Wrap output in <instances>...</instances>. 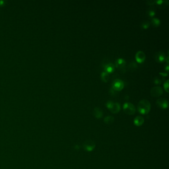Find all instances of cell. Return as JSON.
<instances>
[{"label":"cell","mask_w":169,"mask_h":169,"mask_svg":"<svg viewBox=\"0 0 169 169\" xmlns=\"http://www.w3.org/2000/svg\"><path fill=\"white\" fill-rule=\"evenodd\" d=\"M151 109V104L149 101L146 99L140 100L138 105L137 109L138 112L141 114H147L149 112Z\"/></svg>","instance_id":"6da1fadb"},{"label":"cell","mask_w":169,"mask_h":169,"mask_svg":"<svg viewBox=\"0 0 169 169\" xmlns=\"http://www.w3.org/2000/svg\"><path fill=\"white\" fill-rule=\"evenodd\" d=\"M106 106L112 113L114 114L118 113L121 110V105L118 102L109 101L106 103Z\"/></svg>","instance_id":"7a4b0ae2"},{"label":"cell","mask_w":169,"mask_h":169,"mask_svg":"<svg viewBox=\"0 0 169 169\" xmlns=\"http://www.w3.org/2000/svg\"><path fill=\"white\" fill-rule=\"evenodd\" d=\"M123 109L125 113L128 115H133L136 111L135 106L130 102H126L123 105Z\"/></svg>","instance_id":"3957f363"},{"label":"cell","mask_w":169,"mask_h":169,"mask_svg":"<svg viewBox=\"0 0 169 169\" xmlns=\"http://www.w3.org/2000/svg\"><path fill=\"white\" fill-rule=\"evenodd\" d=\"M83 147L85 150L90 152L94 149L95 147V143L93 140L88 139L86 140L83 143Z\"/></svg>","instance_id":"277c9868"},{"label":"cell","mask_w":169,"mask_h":169,"mask_svg":"<svg viewBox=\"0 0 169 169\" xmlns=\"http://www.w3.org/2000/svg\"><path fill=\"white\" fill-rule=\"evenodd\" d=\"M124 87V82L120 79L117 78L115 80L112 84V87L117 91H121Z\"/></svg>","instance_id":"5b68a950"},{"label":"cell","mask_w":169,"mask_h":169,"mask_svg":"<svg viewBox=\"0 0 169 169\" xmlns=\"http://www.w3.org/2000/svg\"><path fill=\"white\" fill-rule=\"evenodd\" d=\"M163 89L160 87V86H155L154 87H152L151 91V95L153 97H159L161 96V95L163 94Z\"/></svg>","instance_id":"8992f818"},{"label":"cell","mask_w":169,"mask_h":169,"mask_svg":"<svg viewBox=\"0 0 169 169\" xmlns=\"http://www.w3.org/2000/svg\"><path fill=\"white\" fill-rule=\"evenodd\" d=\"M156 103L160 108H161L162 109H164L167 108L168 107V105H169L168 100L166 99L163 98H159L157 100Z\"/></svg>","instance_id":"52a82bcc"},{"label":"cell","mask_w":169,"mask_h":169,"mask_svg":"<svg viewBox=\"0 0 169 169\" xmlns=\"http://www.w3.org/2000/svg\"><path fill=\"white\" fill-rule=\"evenodd\" d=\"M166 56L164 52H159L155 55V58L156 61L158 63H163L166 60Z\"/></svg>","instance_id":"ba28073f"},{"label":"cell","mask_w":169,"mask_h":169,"mask_svg":"<svg viewBox=\"0 0 169 169\" xmlns=\"http://www.w3.org/2000/svg\"><path fill=\"white\" fill-rule=\"evenodd\" d=\"M145 56V53L142 51H138L136 55V59L138 63H141L144 61Z\"/></svg>","instance_id":"9c48e42d"},{"label":"cell","mask_w":169,"mask_h":169,"mask_svg":"<svg viewBox=\"0 0 169 169\" xmlns=\"http://www.w3.org/2000/svg\"><path fill=\"white\" fill-rule=\"evenodd\" d=\"M116 66L117 67L122 69L124 68L126 64V61L122 59V58H118V59L116 60V62H115Z\"/></svg>","instance_id":"30bf717a"},{"label":"cell","mask_w":169,"mask_h":169,"mask_svg":"<svg viewBox=\"0 0 169 169\" xmlns=\"http://www.w3.org/2000/svg\"><path fill=\"white\" fill-rule=\"evenodd\" d=\"M105 72L108 73H111L115 70V65L112 63H106L104 66Z\"/></svg>","instance_id":"8fae6325"},{"label":"cell","mask_w":169,"mask_h":169,"mask_svg":"<svg viewBox=\"0 0 169 169\" xmlns=\"http://www.w3.org/2000/svg\"><path fill=\"white\" fill-rule=\"evenodd\" d=\"M93 114L97 119H100L103 117V111L99 107H95L93 111Z\"/></svg>","instance_id":"7c38bea8"},{"label":"cell","mask_w":169,"mask_h":169,"mask_svg":"<svg viewBox=\"0 0 169 169\" xmlns=\"http://www.w3.org/2000/svg\"><path fill=\"white\" fill-rule=\"evenodd\" d=\"M144 118L141 116H137L134 120V123L137 127L141 126L144 123Z\"/></svg>","instance_id":"4fadbf2b"},{"label":"cell","mask_w":169,"mask_h":169,"mask_svg":"<svg viewBox=\"0 0 169 169\" xmlns=\"http://www.w3.org/2000/svg\"><path fill=\"white\" fill-rule=\"evenodd\" d=\"M155 3H156L158 5L159 7L160 8H165L168 5L169 1L168 0H158L155 1Z\"/></svg>","instance_id":"5bb4252c"},{"label":"cell","mask_w":169,"mask_h":169,"mask_svg":"<svg viewBox=\"0 0 169 169\" xmlns=\"http://www.w3.org/2000/svg\"><path fill=\"white\" fill-rule=\"evenodd\" d=\"M115 120L114 118L112 116H108L104 118V122L107 125H111L113 123Z\"/></svg>","instance_id":"9a60e30c"},{"label":"cell","mask_w":169,"mask_h":169,"mask_svg":"<svg viewBox=\"0 0 169 169\" xmlns=\"http://www.w3.org/2000/svg\"><path fill=\"white\" fill-rule=\"evenodd\" d=\"M101 77L102 80L105 82H107L109 80V74L105 71H103L102 72L101 74Z\"/></svg>","instance_id":"2e32d148"},{"label":"cell","mask_w":169,"mask_h":169,"mask_svg":"<svg viewBox=\"0 0 169 169\" xmlns=\"http://www.w3.org/2000/svg\"><path fill=\"white\" fill-rule=\"evenodd\" d=\"M151 23L154 26L157 27L160 24V20L157 17H153L151 20Z\"/></svg>","instance_id":"e0dca14e"},{"label":"cell","mask_w":169,"mask_h":169,"mask_svg":"<svg viewBox=\"0 0 169 169\" xmlns=\"http://www.w3.org/2000/svg\"><path fill=\"white\" fill-rule=\"evenodd\" d=\"M150 26V22L148 21H144L141 24V27L143 29H147Z\"/></svg>","instance_id":"ac0fdd59"},{"label":"cell","mask_w":169,"mask_h":169,"mask_svg":"<svg viewBox=\"0 0 169 169\" xmlns=\"http://www.w3.org/2000/svg\"><path fill=\"white\" fill-rule=\"evenodd\" d=\"M147 14L150 17H153L156 14L155 10L153 9H150L147 12Z\"/></svg>","instance_id":"d6986e66"},{"label":"cell","mask_w":169,"mask_h":169,"mask_svg":"<svg viewBox=\"0 0 169 169\" xmlns=\"http://www.w3.org/2000/svg\"><path fill=\"white\" fill-rule=\"evenodd\" d=\"M129 67L130 69H132V70H134L135 69H136L137 67V63L134 62H131L129 64Z\"/></svg>","instance_id":"ffe728a7"},{"label":"cell","mask_w":169,"mask_h":169,"mask_svg":"<svg viewBox=\"0 0 169 169\" xmlns=\"http://www.w3.org/2000/svg\"><path fill=\"white\" fill-rule=\"evenodd\" d=\"M164 89L166 90V91H167V92H169V80H167L164 84Z\"/></svg>","instance_id":"44dd1931"},{"label":"cell","mask_w":169,"mask_h":169,"mask_svg":"<svg viewBox=\"0 0 169 169\" xmlns=\"http://www.w3.org/2000/svg\"><path fill=\"white\" fill-rule=\"evenodd\" d=\"M110 93L111 94V95H112V96H116L118 94L117 91L115 90L112 87L110 89Z\"/></svg>","instance_id":"7402d4cb"},{"label":"cell","mask_w":169,"mask_h":169,"mask_svg":"<svg viewBox=\"0 0 169 169\" xmlns=\"http://www.w3.org/2000/svg\"><path fill=\"white\" fill-rule=\"evenodd\" d=\"M154 82L156 84H161V83H162V81L159 78L156 77L154 79Z\"/></svg>","instance_id":"603a6c76"},{"label":"cell","mask_w":169,"mask_h":169,"mask_svg":"<svg viewBox=\"0 0 169 169\" xmlns=\"http://www.w3.org/2000/svg\"><path fill=\"white\" fill-rule=\"evenodd\" d=\"M155 3V1H153V0H150L147 1V4L149 5H154Z\"/></svg>","instance_id":"cb8c5ba5"},{"label":"cell","mask_w":169,"mask_h":169,"mask_svg":"<svg viewBox=\"0 0 169 169\" xmlns=\"http://www.w3.org/2000/svg\"><path fill=\"white\" fill-rule=\"evenodd\" d=\"M159 74H161V75H162V76H166L168 75V73H160Z\"/></svg>","instance_id":"d4e9b609"},{"label":"cell","mask_w":169,"mask_h":169,"mask_svg":"<svg viewBox=\"0 0 169 169\" xmlns=\"http://www.w3.org/2000/svg\"><path fill=\"white\" fill-rule=\"evenodd\" d=\"M169 65L168 64L167 66H165V70H166L167 72H168V70H169Z\"/></svg>","instance_id":"484cf974"},{"label":"cell","mask_w":169,"mask_h":169,"mask_svg":"<svg viewBox=\"0 0 169 169\" xmlns=\"http://www.w3.org/2000/svg\"><path fill=\"white\" fill-rule=\"evenodd\" d=\"M165 61H166L167 64H169V56H168L167 58H166V60Z\"/></svg>","instance_id":"4316f807"}]
</instances>
